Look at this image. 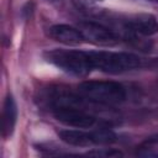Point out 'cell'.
<instances>
[{
  "label": "cell",
  "mask_w": 158,
  "mask_h": 158,
  "mask_svg": "<svg viewBox=\"0 0 158 158\" xmlns=\"http://www.w3.org/2000/svg\"><path fill=\"white\" fill-rule=\"evenodd\" d=\"M78 90L85 100L102 105L120 104L126 99L125 88L116 81L88 80L83 81Z\"/></svg>",
  "instance_id": "6da1fadb"
},
{
  "label": "cell",
  "mask_w": 158,
  "mask_h": 158,
  "mask_svg": "<svg viewBox=\"0 0 158 158\" xmlns=\"http://www.w3.org/2000/svg\"><path fill=\"white\" fill-rule=\"evenodd\" d=\"M44 56L47 60L57 68L73 75L85 77L94 68L88 52L75 49H54L46 52Z\"/></svg>",
  "instance_id": "7a4b0ae2"
},
{
  "label": "cell",
  "mask_w": 158,
  "mask_h": 158,
  "mask_svg": "<svg viewBox=\"0 0 158 158\" xmlns=\"http://www.w3.org/2000/svg\"><path fill=\"white\" fill-rule=\"evenodd\" d=\"M94 68L102 72L118 74L126 70L135 69L141 65V60L137 56L126 52H88Z\"/></svg>",
  "instance_id": "3957f363"
},
{
  "label": "cell",
  "mask_w": 158,
  "mask_h": 158,
  "mask_svg": "<svg viewBox=\"0 0 158 158\" xmlns=\"http://www.w3.org/2000/svg\"><path fill=\"white\" fill-rule=\"evenodd\" d=\"M53 115L59 122L77 128H89L96 121L86 110L73 106H53Z\"/></svg>",
  "instance_id": "277c9868"
},
{
  "label": "cell",
  "mask_w": 158,
  "mask_h": 158,
  "mask_svg": "<svg viewBox=\"0 0 158 158\" xmlns=\"http://www.w3.org/2000/svg\"><path fill=\"white\" fill-rule=\"evenodd\" d=\"M79 31L84 40L99 46H114L118 42V36L110 28L96 22H81L79 23Z\"/></svg>",
  "instance_id": "5b68a950"
},
{
  "label": "cell",
  "mask_w": 158,
  "mask_h": 158,
  "mask_svg": "<svg viewBox=\"0 0 158 158\" xmlns=\"http://www.w3.org/2000/svg\"><path fill=\"white\" fill-rule=\"evenodd\" d=\"M126 26L135 33L151 36L158 32V21L151 14H138L130 19Z\"/></svg>",
  "instance_id": "8992f818"
},
{
  "label": "cell",
  "mask_w": 158,
  "mask_h": 158,
  "mask_svg": "<svg viewBox=\"0 0 158 158\" xmlns=\"http://www.w3.org/2000/svg\"><path fill=\"white\" fill-rule=\"evenodd\" d=\"M49 36L54 41L60 42L63 44H69V46L79 44L84 40L81 32L78 28L68 26V25H56V26H52L49 28Z\"/></svg>",
  "instance_id": "52a82bcc"
},
{
  "label": "cell",
  "mask_w": 158,
  "mask_h": 158,
  "mask_svg": "<svg viewBox=\"0 0 158 158\" xmlns=\"http://www.w3.org/2000/svg\"><path fill=\"white\" fill-rule=\"evenodd\" d=\"M17 117V107L15 104V100L11 95H9L5 99L4 106H2V136L9 137L15 127Z\"/></svg>",
  "instance_id": "ba28073f"
},
{
  "label": "cell",
  "mask_w": 158,
  "mask_h": 158,
  "mask_svg": "<svg viewBox=\"0 0 158 158\" xmlns=\"http://www.w3.org/2000/svg\"><path fill=\"white\" fill-rule=\"evenodd\" d=\"M59 137L63 142L77 146V147H89L94 144L91 133H86L77 130H63L59 132Z\"/></svg>",
  "instance_id": "9c48e42d"
},
{
  "label": "cell",
  "mask_w": 158,
  "mask_h": 158,
  "mask_svg": "<svg viewBox=\"0 0 158 158\" xmlns=\"http://www.w3.org/2000/svg\"><path fill=\"white\" fill-rule=\"evenodd\" d=\"M136 154L142 158H158V137H153L142 142Z\"/></svg>",
  "instance_id": "30bf717a"
},
{
  "label": "cell",
  "mask_w": 158,
  "mask_h": 158,
  "mask_svg": "<svg viewBox=\"0 0 158 158\" xmlns=\"http://www.w3.org/2000/svg\"><path fill=\"white\" fill-rule=\"evenodd\" d=\"M94 144H110L116 141V135L109 128H98L91 132Z\"/></svg>",
  "instance_id": "8fae6325"
},
{
  "label": "cell",
  "mask_w": 158,
  "mask_h": 158,
  "mask_svg": "<svg viewBox=\"0 0 158 158\" xmlns=\"http://www.w3.org/2000/svg\"><path fill=\"white\" fill-rule=\"evenodd\" d=\"M88 156L91 157H105V158H115V157H122L123 153L121 151L117 149H112V148H101V149H94L88 152Z\"/></svg>",
  "instance_id": "7c38bea8"
},
{
  "label": "cell",
  "mask_w": 158,
  "mask_h": 158,
  "mask_svg": "<svg viewBox=\"0 0 158 158\" xmlns=\"http://www.w3.org/2000/svg\"><path fill=\"white\" fill-rule=\"evenodd\" d=\"M101 0H73V4L75 5V7L80 11H86V12H91L98 4Z\"/></svg>",
  "instance_id": "4fadbf2b"
},
{
  "label": "cell",
  "mask_w": 158,
  "mask_h": 158,
  "mask_svg": "<svg viewBox=\"0 0 158 158\" xmlns=\"http://www.w3.org/2000/svg\"><path fill=\"white\" fill-rule=\"evenodd\" d=\"M49 1H57V0H49Z\"/></svg>",
  "instance_id": "5bb4252c"
}]
</instances>
